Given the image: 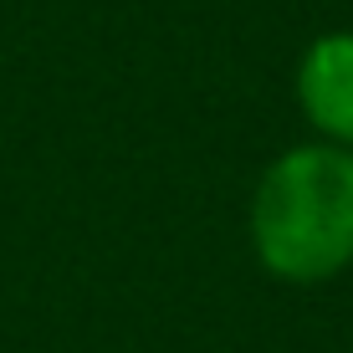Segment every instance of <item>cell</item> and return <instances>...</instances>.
Instances as JSON below:
<instances>
[{
	"instance_id": "cell-1",
	"label": "cell",
	"mask_w": 353,
	"mask_h": 353,
	"mask_svg": "<svg viewBox=\"0 0 353 353\" xmlns=\"http://www.w3.org/2000/svg\"><path fill=\"white\" fill-rule=\"evenodd\" d=\"M256 251L276 276L318 282L353 256V154L292 149L256 190Z\"/></svg>"
},
{
	"instance_id": "cell-2",
	"label": "cell",
	"mask_w": 353,
	"mask_h": 353,
	"mask_svg": "<svg viewBox=\"0 0 353 353\" xmlns=\"http://www.w3.org/2000/svg\"><path fill=\"white\" fill-rule=\"evenodd\" d=\"M302 108L323 133L353 143V36H323L302 57Z\"/></svg>"
}]
</instances>
